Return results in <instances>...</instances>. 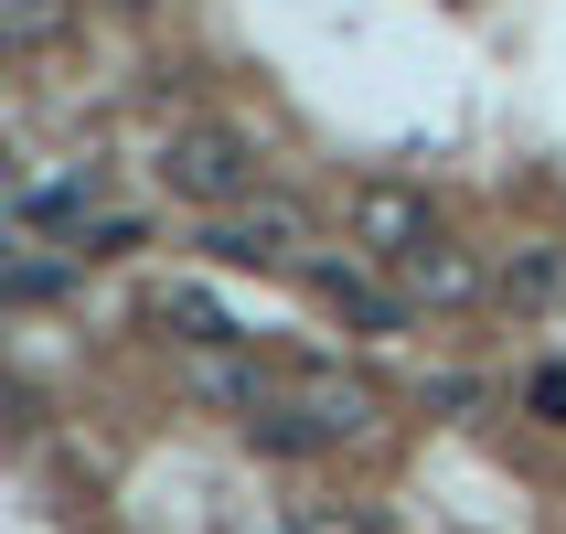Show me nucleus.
Returning a JSON list of instances; mask_svg holds the SVG:
<instances>
[{
	"mask_svg": "<svg viewBox=\"0 0 566 534\" xmlns=\"http://www.w3.org/2000/svg\"><path fill=\"white\" fill-rule=\"evenodd\" d=\"M160 192H171V203H203V214L247 203L256 192V139L224 128V118H182L171 139H160Z\"/></svg>",
	"mask_w": 566,
	"mask_h": 534,
	"instance_id": "1",
	"label": "nucleus"
},
{
	"mask_svg": "<svg viewBox=\"0 0 566 534\" xmlns=\"http://www.w3.org/2000/svg\"><path fill=\"white\" fill-rule=\"evenodd\" d=\"M203 256H224V268H311V203L247 192V203H224L203 224Z\"/></svg>",
	"mask_w": 566,
	"mask_h": 534,
	"instance_id": "2",
	"label": "nucleus"
},
{
	"mask_svg": "<svg viewBox=\"0 0 566 534\" xmlns=\"http://www.w3.org/2000/svg\"><path fill=\"white\" fill-rule=\"evenodd\" d=\"M343 235L364 256H396V268H407V256L439 235V203H428L417 182H353L343 192Z\"/></svg>",
	"mask_w": 566,
	"mask_h": 534,
	"instance_id": "3",
	"label": "nucleus"
},
{
	"mask_svg": "<svg viewBox=\"0 0 566 534\" xmlns=\"http://www.w3.org/2000/svg\"><path fill=\"white\" fill-rule=\"evenodd\" d=\"M279 396L300 417H311L321 428V449H343V439H375V417H385V396L364 375H353V364H289L279 375Z\"/></svg>",
	"mask_w": 566,
	"mask_h": 534,
	"instance_id": "4",
	"label": "nucleus"
},
{
	"mask_svg": "<svg viewBox=\"0 0 566 534\" xmlns=\"http://www.w3.org/2000/svg\"><path fill=\"white\" fill-rule=\"evenodd\" d=\"M311 289L353 321V332H375V343H396V332H407V289H375L353 256H311Z\"/></svg>",
	"mask_w": 566,
	"mask_h": 534,
	"instance_id": "5",
	"label": "nucleus"
},
{
	"mask_svg": "<svg viewBox=\"0 0 566 534\" xmlns=\"http://www.w3.org/2000/svg\"><path fill=\"white\" fill-rule=\"evenodd\" d=\"M139 321H160L171 343H247V332H235V311H224V300H214L203 279H150Z\"/></svg>",
	"mask_w": 566,
	"mask_h": 534,
	"instance_id": "6",
	"label": "nucleus"
},
{
	"mask_svg": "<svg viewBox=\"0 0 566 534\" xmlns=\"http://www.w3.org/2000/svg\"><path fill=\"white\" fill-rule=\"evenodd\" d=\"M182 385H192V396H203V407H224V417H235V428H247V417L268 407V396H279V385L256 375V364H247V353H235V343H192Z\"/></svg>",
	"mask_w": 566,
	"mask_h": 534,
	"instance_id": "7",
	"label": "nucleus"
},
{
	"mask_svg": "<svg viewBox=\"0 0 566 534\" xmlns=\"http://www.w3.org/2000/svg\"><path fill=\"white\" fill-rule=\"evenodd\" d=\"M481 289H503V279H481V256L449 247V235H428V247L407 256V300H428V311H471Z\"/></svg>",
	"mask_w": 566,
	"mask_h": 534,
	"instance_id": "8",
	"label": "nucleus"
},
{
	"mask_svg": "<svg viewBox=\"0 0 566 534\" xmlns=\"http://www.w3.org/2000/svg\"><path fill=\"white\" fill-rule=\"evenodd\" d=\"M64 22H75V0H0V54H54Z\"/></svg>",
	"mask_w": 566,
	"mask_h": 534,
	"instance_id": "9",
	"label": "nucleus"
},
{
	"mask_svg": "<svg viewBox=\"0 0 566 534\" xmlns=\"http://www.w3.org/2000/svg\"><path fill=\"white\" fill-rule=\"evenodd\" d=\"M503 300L556 311V300H566V247H513V256H503Z\"/></svg>",
	"mask_w": 566,
	"mask_h": 534,
	"instance_id": "10",
	"label": "nucleus"
},
{
	"mask_svg": "<svg viewBox=\"0 0 566 534\" xmlns=\"http://www.w3.org/2000/svg\"><path fill=\"white\" fill-rule=\"evenodd\" d=\"M54 289H64V256H11V311L54 300Z\"/></svg>",
	"mask_w": 566,
	"mask_h": 534,
	"instance_id": "11",
	"label": "nucleus"
},
{
	"mask_svg": "<svg viewBox=\"0 0 566 534\" xmlns=\"http://www.w3.org/2000/svg\"><path fill=\"white\" fill-rule=\"evenodd\" d=\"M300 534H375V524H353V513H311Z\"/></svg>",
	"mask_w": 566,
	"mask_h": 534,
	"instance_id": "12",
	"label": "nucleus"
},
{
	"mask_svg": "<svg viewBox=\"0 0 566 534\" xmlns=\"http://www.w3.org/2000/svg\"><path fill=\"white\" fill-rule=\"evenodd\" d=\"M107 11H150V0H107Z\"/></svg>",
	"mask_w": 566,
	"mask_h": 534,
	"instance_id": "13",
	"label": "nucleus"
}]
</instances>
